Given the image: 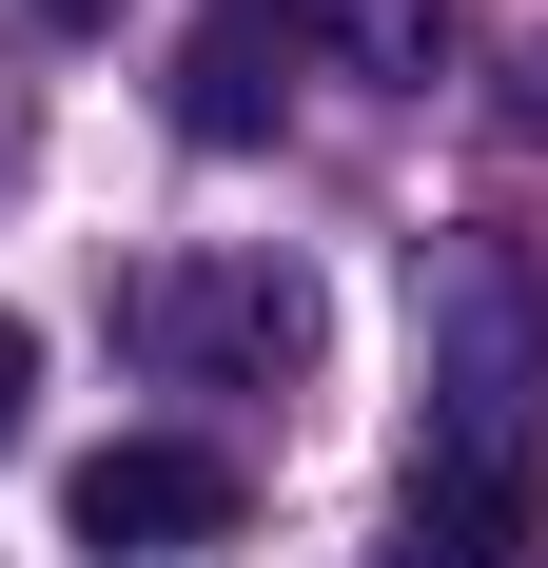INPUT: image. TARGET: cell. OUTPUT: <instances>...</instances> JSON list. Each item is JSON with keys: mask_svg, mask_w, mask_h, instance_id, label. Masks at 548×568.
Masks as SVG:
<instances>
[{"mask_svg": "<svg viewBox=\"0 0 548 568\" xmlns=\"http://www.w3.org/2000/svg\"><path fill=\"white\" fill-rule=\"evenodd\" d=\"M118 334L158 353L176 393H294L333 353V294L294 275V255H158V275L118 294Z\"/></svg>", "mask_w": 548, "mask_h": 568, "instance_id": "obj_1", "label": "cell"}, {"mask_svg": "<svg viewBox=\"0 0 548 568\" xmlns=\"http://www.w3.org/2000/svg\"><path fill=\"white\" fill-rule=\"evenodd\" d=\"M235 510H255V490H235V452H196V432H118V452L59 470V529H79V549H216Z\"/></svg>", "mask_w": 548, "mask_h": 568, "instance_id": "obj_2", "label": "cell"}, {"mask_svg": "<svg viewBox=\"0 0 548 568\" xmlns=\"http://www.w3.org/2000/svg\"><path fill=\"white\" fill-rule=\"evenodd\" d=\"M548 549V470L529 452H432L412 510H392V568H529Z\"/></svg>", "mask_w": 548, "mask_h": 568, "instance_id": "obj_3", "label": "cell"}, {"mask_svg": "<svg viewBox=\"0 0 548 568\" xmlns=\"http://www.w3.org/2000/svg\"><path fill=\"white\" fill-rule=\"evenodd\" d=\"M294 40H314V0H216L196 20V59H176V138H274L294 118Z\"/></svg>", "mask_w": 548, "mask_h": 568, "instance_id": "obj_4", "label": "cell"}, {"mask_svg": "<svg viewBox=\"0 0 548 568\" xmlns=\"http://www.w3.org/2000/svg\"><path fill=\"white\" fill-rule=\"evenodd\" d=\"M314 20H353L373 79H432V59H450V0H314Z\"/></svg>", "mask_w": 548, "mask_h": 568, "instance_id": "obj_5", "label": "cell"}, {"mask_svg": "<svg viewBox=\"0 0 548 568\" xmlns=\"http://www.w3.org/2000/svg\"><path fill=\"white\" fill-rule=\"evenodd\" d=\"M20 412H40V334L0 314V452H20Z\"/></svg>", "mask_w": 548, "mask_h": 568, "instance_id": "obj_6", "label": "cell"}, {"mask_svg": "<svg viewBox=\"0 0 548 568\" xmlns=\"http://www.w3.org/2000/svg\"><path fill=\"white\" fill-rule=\"evenodd\" d=\"M40 40H118V0H40Z\"/></svg>", "mask_w": 548, "mask_h": 568, "instance_id": "obj_7", "label": "cell"}]
</instances>
